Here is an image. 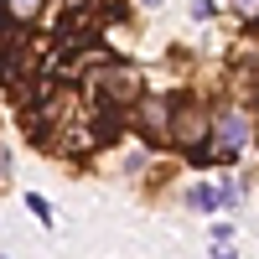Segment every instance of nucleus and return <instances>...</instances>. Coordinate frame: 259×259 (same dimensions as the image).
I'll return each mask as SVG.
<instances>
[{
	"label": "nucleus",
	"mask_w": 259,
	"mask_h": 259,
	"mask_svg": "<svg viewBox=\"0 0 259 259\" xmlns=\"http://www.w3.org/2000/svg\"><path fill=\"white\" fill-rule=\"evenodd\" d=\"M218 202H223V192H212V187H192V207H197V212H212Z\"/></svg>",
	"instance_id": "obj_6"
},
{
	"label": "nucleus",
	"mask_w": 259,
	"mask_h": 259,
	"mask_svg": "<svg viewBox=\"0 0 259 259\" xmlns=\"http://www.w3.org/2000/svg\"><path fill=\"white\" fill-rule=\"evenodd\" d=\"M145 124H150V135H166V130H171L166 104H156V99H150V104H145Z\"/></svg>",
	"instance_id": "obj_4"
},
{
	"label": "nucleus",
	"mask_w": 259,
	"mask_h": 259,
	"mask_svg": "<svg viewBox=\"0 0 259 259\" xmlns=\"http://www.w3.org/2000/svg\"><path fill=\"white\" fill-rule=\"evenodd\" d=\"M0 177H6V150H0Z\"/></svg>",
	"instance_id": "obj_10"
},
{
	"label": "nucleus",
	"mask_w": 259,
	"mask_h": 259,
	"mask_svg": "<svg viewBox=\"0 0 259 259\" xmlns=\"http://www.w3.org/2000/svg\"><path fill=\"white\" fill-rule=\"evenodd\" d=\"M0 6H6L11 21H31V16L41 11V0H0Z\"/></svg>",
	"instance_id": "obj_5"
},
{
	"label": "nucleus",
	"mask_w": 259,
	"mask_h": 259,
	"mask_svg": "<svg viewBox=\"0 0 259 259\" xmlns=\"http://www.w3.org/2000/svg\"><path fill=\"white\" fill-rule=\"evenodd\" d=\"M212 130H218V135H212V156H218V161H233V156L254 140V119H249L244 109H228Z\"/></svg>",
	"instance_id": "obj_1"
},
{
	"label": "nucleus",
	"mask_w": 259,
	"mask_h": 259,
	"mask_svg": "<svg viewBox=\"0 0 259 259\" xmlns=\"http://www.w3.org/2000/svg\"><path fill=\"white\" fill-rule=\"evenodd\" d=\"M212 16V0H192V21H207Z\"/></svg>",
	"instance_id": "obj_8"
},
{
	"label": "nucleus",
	"mask_w": 259,
	"mask_h": 259,
	"mask_svg": "<svg viewBox=\"0 0 259 259\" xmlns=\"http://www.w3.org/2000/svg\"><path fill=\"white\" fill-rule=\"evenodd\" d=\"M135 6H150V11H156V6H161V0H135Z\"/></svg>",
	"instance_id": "obj_9"
},
{
	"label": "nucleus",
	"mask_w": 259,
	"mask_h": 259,
	"mask_svg": "<svg viewBox=\"0 0 259 259\" xmlns=\"http://www.w3.org/2000/svg\"><path fill=\"white\" fill-rule=\"evenodd\" d=\"M99 83H104L109 99H130V94H135V73H104Z\"/></svg>",
	"instance_id": "obj_3"
},
{
	"label": "nucleus",
	"mask_w": 259,
	"mask_h": 259,
	"mask_svg": "<svg viewBox=\"0 0 259 259\" xmlns=\"http://www.w3.org/2000/svg\"><path fill=\"white\" fill-rule=\"evenodd\" d=\"M233 11H239V21H259V0H233Z\"/></svg>",
	"instance_id": "obj_7"
},
{
	"label": "nucleus",
	"mask_w": 259,
	"mask_h": 259,
	"mask_svg": "<svg viewBox=\"0 0 259 259\" xmlns=\"http://www.w3.org/2000/svg\"><path fill=\"white\" fill-rule=\"evenodd\" d=\"M171 135H177L187 150H197V145L207 140V119H202V109H177V119H171Z\"/></svg>",
	"instance_id": "obj_2"
}]
</instances>
